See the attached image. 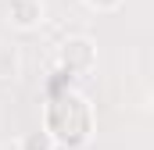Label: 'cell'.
Segmentation results:
<instances>
[{
  "mask_svg": "<svg viewBox=\"0 0 154 150\" xmlns=\"http://www.w3.org/2000/svg\"><path fill=\"white\" fill-rule=\"evenodd\" d=\"M7 22L22 32L43 25V0H7Z\"/></svg>",
  "mask_w": 154,
  "mask_h": 150,
  "instance_id": "obj_3",
  "label": "cell"
},
{
  "mask_svg": "<svg viewBox=\"0 0 154 150\" xmlns=\"http://www.w3.org/2000/svg\"><path fill=\"white\" fill-rule=\"evenodd\" d=\"M147 104H151V114H154V89H151V100H147Z\"/></svg>",
  "mask_w": 154,
  "mask_h": 150,
  "instance_id": "obj_6",
  "label": "cell"
},
{
  "mask_svg": "<svg viewBox=\"0 0 154 150\" xmlns=\"http://www.w3.org/2000/svg\"><path fill=\"white\" fill-rule=\"evenodd\" d=\"M18 150H57V147H54V140L39 129V132H25V136L18 140Z\"/></svg>",
  "mask_w": 154,
  "mask_h": 150,
  "instance_id": "obj_4",
  "label": "cell"
},
{
  "mask_svg": "<svg viewBox=\"0 0 154 150\" xmlns=\"http://www.w3.org/2000/svg\"><path fill=\"white\" fill-rule=\"evenodd\" d=\"M57 68L68 75H90L97 68V43L90 36H68L57 50Z\"/></svg>",
  "mask_w": 154,
  "mask_h": 150,
  "instance_id": "obj_2",
  "label": "cell"
},
{
  "mask_svg": "<svg viewBox=\"0 0 154 150\" xmlns=\"http://www.w3.org/2000/svg\"><path fill=\"white\" fill-rule=\"evenodd\" d=\"M90 11H97V14H111V11H118L125 0H82Z\"/></svg>",
  "mask_w": 154,
  "mask_h": 150,
  "instance_id": "obj_5",
  "label": "cell"
},
{
  "mask_svg": "<svg viewBox=\"0 0 154 150\" xmlns=\"http://www.w3.org/2000/svg\"><path fill=\"white\" fill-rule=\"evenodd\" d=\"M43 132L61 150H82L97 132V114L90 97H82L79 89L54 93L43 107Z\"/></svg>",
  "mask_w": 154,
  "mask_h": 150,
  "instance_id": "obj_1",
  "label": "cell"
}]
</instances>
